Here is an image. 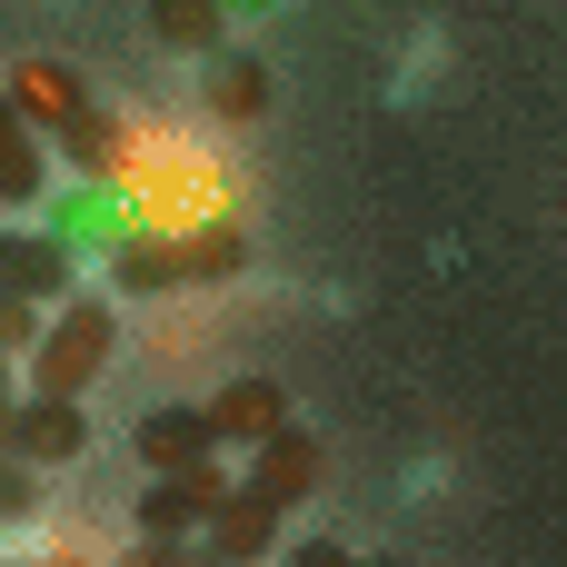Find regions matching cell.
<instances>
[{
    "label": "cell",
    "instance_id": "1",
    "mask_svg": "<svg viewBox=\"0 0 567 567\" xmlns=\"http://www.w3.org/2000/svg\"><path fill=\"white\" fill-rule=\"evenodd\" d=\"M120 189V219L130 229H209V219H239V179L209 140L169 130V120H110V159L90 169Z\"/></svg>",
    "mask_w": 567,
    "mask_h": 567
},
{
    "label": "cell",
    "instance_id": "2",
    "mask_svg": "<svg viewBox=\"0 0 567 567\" xmlns=\"http://www.w3.org/2000/svg\"><path fill=\"white\" fill-rule=\"evenodd\" d=\"M110 279L130 299H169V289H219L249 269V219H209V229H130L100 249Z\"/></svg>",
    "mask_w": 567,
    "mask_h": 567
},
{
    "label": "cell",
    "instance_id": "3",
    "mask_svg": "<svg viewBox=\"0 0 567 567\" xmlns=\"http://www.w3.org/2000/svg\"><path fill=\"white\" fill-rule=\"evenodd\" d=\"M0 100L40 130V150H60L80 179L110 159V110L90 100V80L70 70V60H10V80H0Z\"/></svg>",
    "mask_w": 567,
    "mask_h": 567
},
{
    "label": "cell",
    "instance_id": "4",
    "mask_svg": "<svg viewBox=\"0 0 567 567\" xmlns=\"http://www.w3.org/2000/svg\"><path fill=\"white\" fill-rule=\"evenodd\" d=\"M110 359H120V319H110V299H90V289L50 299L40 339L20 349V369H30L40 399H90V379H100Z\"/></svg>",
    "mask_w": 567,
    "mask_h": 567
},
{
    "label": "cell",
    "instance_id": "5",
    "mask_svg": "<svg viewBox=\"0 0 567 567\" xmlns=\"http://www.w3.org/2000/svg\"><path fill=\"white\" fill-rule=\"evenodd\" d=\"M0 449H10L20 468H40V478H50V468H70V458L90 449V409H80V399H40V389H30V399H10Z\"/></svg>",
    "mask_w": 567,
    "mask_h": 567
},
{
    "label": "cell",
    "instance_id": "6",
    "mask_svg": "<svg viewBox=\"0 0 567 567\" xmlns=\"http://www.w3.org/2000/svg\"><path fill=\"white\" fill-rule=\"evenodd\" d=\"M219 498H229V449L199 458V468L150 478V488H140V538H199V518H209Z\"/></svg>",
    "mask_w": 567,
    "mask_h": 567
},
{
    "label": "cell",
    "instance_id": "7",
    "mask_svg": "<svg viewBox=\"0 0 567 567\" xmlns=\"http://www.w3.org/2000/svg\"><path fill=\"white\" fill-rule=\"evenodd\" d=\"M70 289H80V249H70V239H50V229H0V299L50 309V299H70Z\"/></svg>",
    "mask_w": 567,
    "mask_h": 567
},
{
    "label": "cell",
    "instance_id": "8",
    "mask_svg": "<svg viewBox=\"0 0 567 567\" xmlns=\"http://www.w3.org/2000/svg\"><path fill=\"white\" fill-rule=\"evenodd\" d=\"M249 488H259V498H279V508H309V498L329 488V449H319L309 429H289V419H279V429L249 449Z\"/></svg>",
    "mask_w": 567,
    "mask_h": 567
},
{
    "label": "cell",
    "instance_id": "9",
    "mask_svg": "<svg viewBox=\"0 0 567 567\" xmlns=\"http://www.w3.org/2000/svg\"><path fill=\"white\" fill-rule=\"evenodd\" d=\"M279 518H289L279 498H259L249 478H229V498L199 518V548H209L219 567H249V558H269V548H279Z\"/></svg>",
    "mask_w": 567,
    "mask_h": 567
},
{
    "label": "cell",
    "instance_id": "10",
    "mask_svg": "<svg viewBox=\"0 0 567 567\" xmlns=\"http://www.w3.org/2000/svg\"><path fill=\"white\" fill-rule=\"evenodd\" d=\"M40 229H50V239H70V249H110V239H130V219H120V189H110V179L40 189Z\"/></svg>",
    "mask_w": 567,
    "mask_h": 567
},
{
    "label": "cell",
    "instance_id": "11",
    "mask_svg": "<svg viewBox=\"0 0 567 567\" xmlns=\"http://www.w3.org/2000/svg\"><path fill=\"white\" fill-rule=\"evenodd\" d=\"M130 449H140V468H150V478L219 458V439H209V419H199V409H150V419L130 429Z\"/></svg>",
    "mask_w": 567,
    "mask_h": 567
},
{
    "label": "cell",
    "instance_id": "12",
    "mask_svg": "<svg viewBox=\"0 0 567 567\" xmlns=\"http://www.w3.org/2000/svg\"><path fill=\"white\" fill-rule=\"evenodd\" d=\"M199 419H209V439H219V449H259V439L289 419V399H279V379H239V389H219Z\"/></svg>",
    "mask_w": 567,
    "mask_h": 567
},
{
    "label": "cell",
    "instance_id": "13",
    "mask_svg": "<svg viewBox=\"0 0 567 567\" xmlns=\"http://www.w3.org/2000/svg\"><path fill=\"white\" fill-rule=\"evenodd\" d=\"M40 189H50V150H40V130L0 100V209H40Z\"/></svg>",
    "mask_w": 567,
    "mask_h": 567
},
{
    "label": "cell",
    "instance_id": "14",
    "mask_svg": "<svg viewBox=\"0 0 567 567\" xmlns=\"http://www.w3.org/2000/svg\"><path fill=\"white\" fill-rule=\"evenodd\" d=\"M209 120H229V130H249L259 110H269V70L249 60V50H209V100H199Z\"/></svg>",
    "mask_w": 567,
    "mask_h": 567
},
{
    "label": "cell",
    "instance_id": "15",
    "mask_svg": "<svg viewBox=\"0 0 567 567\" xmlns=\"http://www.w3.org/2000/svg\"><path fill=\"white\" fill-rule=\"evenodd\" d=\"M150 30H159L169 50H189V60L229 50V10H219V0H150Z\"/></svg>",
    "mask_w": 567,
    "mask_h": 567
},
{
    "label": "cell",
    "instance_id": "16",
    "mask_svg": "<svg viewBox=\"0 0 567 567\" xmlns=\"http://www.w3.org/2000/svg\"><path fill=\"white\" fill-rule=\"evenodd\" d=\"M50 498H40V468H20V458H0V528H30Z\"/></svg>",
    "mask_w": 567,
    "mask_h": 567
},
{
    "label": "cell",
    "instance_id": "17",
    "mask_svg": "<svg viewBox=\"0 0 567 567\" xmlns=\"http://www.w3.org/2000/svg\"><path fill=\"white\" fill-rule=\"evenodd\" d=\"M110 567H219V558H209L199 538H140L130 558H110Z\"/></svg>",
    "mask_w": 567,
    "mask_h": 567
},
{
    "label": "cell",
    "instance_id": "18",
    "mask_svg": "<svg viewBox=\"0 0 567 567\" xmlns=\"http://www.w3.org/2000/svg\"><path fill=\"white\" fill-rule=\"evenodd\" d=\"M289 567H359V558H349L339 538H299V548H289Z\"/></svg>",
    "mask_w": 567,
    "mask_h": 567
},
{
    "label": "cell",
    "instance_id": "19",
    "mask_svg": "<svg viewBox=\"0 0 567 567\" xmlns=\"http://www.w3.org/2000/svg\"><path fill=\"white\" fill-rule=\"evenodd\" d=\"M20 567H110L90 538H70V548H40V558H20Z\"/></svg>",
    "mask_w": 567,
    "mask_h": 567
},
{
    "label": "cell",
    "instance_id": "20",
    "mask_svg": "<svg viewBox=\"0 0 567 567\" xmlns=\"http://www.w3.org/2000/svg\"><path fill=\"white\" fill-rule=\"evenodd\" d=\"M219 10H229V20H259V10H269V0H219Z\"/></svg>",
    "mask_w": 567,
    "mask_h": 567
},
{
    "label": "cell",
    "instance_id": "21",
    "mask_svg": "<svg viewBox=\"0 0 567 567\" xmlns=\"http://www.w3.org/2000/svg\"><path fill=\"white\" fill-rule=\"evenodd\" d=\"M0 419H10V359H0Z\"/></svg>",
    "mask_w": 567,
    "mask_h": 567
},
{
    "label": "cell",
    "instance_id": "22",
    "mask_svg": "<svg viewBox=\"0 0 567 567\" xmlns=\"http://www.w3.org/2000/svg\"><path fill=\"white\" fill-rule=\"evenodd\" d=\"M359 567H399V558H359Z\"/></svg>",
    "mask_w": 567,
    "mask_h": 567
},
{
    "label": "cell",
    "instance_id": "23",
    "mask_svg": "<svg viewBox=\"0 0 567 567\" xmlns=\"http://www.w3.org/2000/svg\"><path fill=\"white\" fill-rule=\"evenodd\" d=\"M0 458H10V449H0Z\"/></svg>",
    "mask_w": 567,
    "mask_h": 567
}]
</instances>
